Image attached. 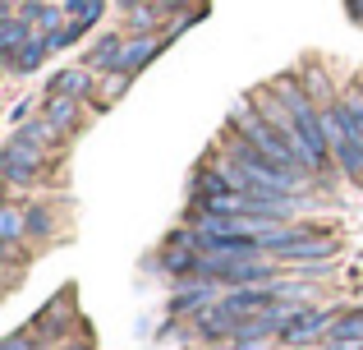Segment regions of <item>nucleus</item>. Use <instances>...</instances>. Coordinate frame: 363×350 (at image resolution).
I'll return each mask as SVG.
<instances>
[{
    "label": "nucleus",
    "instance_id": "20",
    "mask_svg": "<svg viewBox=\"0 0 363 350\" xmlns=\"http://www.w3.org/2000/svg\"><path fill=\"white\" fill-rule=\"evenodd\" d=\"M225 350H230V346H225Z\"/></svg>",
    "mask_w": 363,
    "mask_h": 350
},
{
    "label": "nucleus",
    "instance_id": "10",
    "mask_svg": "<svg viewBox=\"0 0 363 350\" xmlns=\"http://www.w3.org/2000/svg\"><path fill=\"white\" fill-rule=\"evenodd\" d=\"M28 37H33V28H28L18 14H5V23H0V51H5V60L28 42Z\"/></svg>",
    "mask_w": 363,
    "mask_h": 350
},
{
    "label": "nucleus",
    "instance_id": "19",
    "mask_svg": "<svg viewBox=\"0 0 363 350\" xmlns=\"http://www.w3.org/2000/svg\"><path fill=\"white\" fill-rule=\"evenodd\" d=\"M65 350H88V346H65Z\"/></svg>",
    "mask_w": 363,
    "mask_h": 350
},
{
    "label": "nucleus",
    "instance_id": "1",
    "mask_svg": "<svg viewBox=\"0 0 363 350\" xmlns=\"http://www.w3.org/2000/svg\"><path fill=\"white\" fill-rule=\"evenodd\" d=\"M267 253H276V258H327V253H336V240L322 235V231L299 226V231H281L267 244Z\"/></svg>",
    "mask_w": 363,
    "mask_h": 350
},
{
    "label": "nucleus",
    "instance_id": "11",
    "mask_svg": "<svg viewBox=\"0 0 363 350\" xmlns=\"http://www.w3.org/2000/svg\"><path fill=\"white\" fill-rule=\"evenodd\" d=\"M101 5H106V0H65V18H69V23H79L83 33H88V28L101 18Z\"/></svg>",
    "mask_w": 363,
    "mask_h": 350
},
{
    "label": "nucleus",
    "instance_id": "4",
    "mask_svg": "<svg viewBox=\"0 0 363 350\" xmlns=\"http://www.w3.org/2000/svg\"><path fill=\"white\" fill-rule=\"evenodd\" d=\"M166 46V37H133V42H124V55H120V74H138L143 65L152 60V55Z\"/></svg>",
    "mask_w": 363,
    "mask_h": 350
},
{
    "label": "nucleus",
    "instance_id": "16",
    "mask_svg": "<svg viewBox=\"0 0 363 350\" xmlns=\"http://www.w3.org/2000/svg\"><path fill=\"white\" fill-rule=\"evenodd\" d=\"M5 350H33V341H28V337H9Z\"/></svg>",
    "mask_w": 363,
    "mask_h": 350
},
{
    "label": "nucleus",
    "instance_id": "17",
    "mask_svg": "<svg viewBox=\"0 0 363 350\" xmlns=\"http://www.w3.org/2000/svg\"><path fill=\"white\" fill-rule=\"evenodd\" d=\"M350 14H354V18H363V0H350Z\"/></svg>",
    "mask_w": 363,
    "mask_h": 350
},
{
    "label": "nucleus",
    "instance_id": "18",
    "mask_svg": "<svg viewBox=\"0 0 363 350\" xmlns=\"http://www.w3.org/2000/svg\"><path fill=\"white\" fill-rule=\"evenodd\" d=\"M331 350H363V346H331Z\"/></svg>",
    "mask_w": 363,
    "mask_h": 350
},
{
    "label": "nucleus",
    "instance_id": "2",
    "mask_svg": "<svg viewBox=\"0 0 363 350\" xmlns=\"http://www.w3.org/2000/svg\"><path fill=\"white\" fill-rule=\"evenodd\" d=\"M318 332H331V318L322 314V309H299V314H294L290 323L281 327V337H285V341H294V346L313 341Z\"/></svg>",
    "mask_w": 363,
    "mask_h": 350
},
{
    "label": "nucleus",
    "instance_id": "7",
    "mask_svg": "<svg viewBox=\"0 0 363 350\" xmlns=\"http://www.w3.org/2000/svg\"><path fill=\"white\" fill-rule=\"evenodd\" d=\"M46 125L55 129V134H69L74 125H79V102L74 97H46Z\"/></svg>",
    "mask_w": 363,
    "mask_h": 350
},
{
    "label": "nucleus",
    "instance_id": "5",
    "mask_svg": "<svg viewBox=\"0 0 363 350\" xmlns=\"http://www.w3.org/2000/svg\"><path fill=\"white\" fill-rule=\"evenodd\" d=\"M46 51H51V37H46V33H33V37H28V42L14 51V55H9V70H14V74L37 70V65L46 60Z\"/></svg>",
    "mask_w": 363,
    "mask_h": 350
},
{
    "label": "nucleus",
    "instance_id": "6",
    "mask_svg": "<svg viewBox=\"0 0 363 350\" xmlns=\"http://www.w3.org/2000/svg\"><path fill=\"white\" fill-rule=\"evenodd\" d=\"M120 55H124V37H116V33H106L97 46L88 51V60H83V70H120Z\"/></svg>",
    "mask_w": 363,
    "mask_h": 350
},
{
    "label": "nucleus",
    "instance_id": "15",
    "mask_svg": "<svg viewBox=\"0 0 363 350\" xmlns=\"http://www.w3.org/2000/svg\"><path fill=\"white\" fill-rule=\"evenodd\" d=\"M28 106H33V102H18V106L9 111V120H14V125H23V120H28Z\"/></svg>",
    "mask_w": 363,
    "mask_h": 350
},
{
    "label": "nucleus",
    "instance_id": "13",
    "mask_svg": "<svg viewBox=\"0 0 363 350\" xmlns=\"http://www.w3.org/2000/svg\"><path fill=\"white\" fill-rule=\"evenodd\" d=\"M129 79H133V74H120V70H116V79H106V83H101V97H106V102H116L120 92L129 88Z\"/></svg>",
    "mask_w": 363,
    "mask_h": 350
},
{
    "label": "nucleus",
    "instance_id": "8",
    "mask_svg": "<svg viewBox=\"0 0 363 350\" xmlns=\"http://www.w3.org/2000/svg\"><path fill=\"white\" fill-rule=\"evenodd\" d=\"M331 346H363V309L331 318Z\"/></svg>",
    "mask_w": 363,
    "mask_h": 350
},
{
    "label": "nucleus",
    "instance_id": "14",
    "mask_svg": "<svg viewBox=\"0 0 363 350\" xmlns=\"http://www.w3.org/2000/svg\"><path fill=\"white\" fill-rule=\"evenodd\" d=\"M28 231H33V235L42 231L46 235V231H51V212H46V207H33V212H28Z\"/></svg>",
    "mask_w": 363,
    "mask_h": 350
},
{
    "label": "nucleus",
    "instance_id": "9",
    "mask_svg": "<svg viewBox=\"0 0 363 350\" xmlns=\"http://www.w3.org/2000/svg\"><path fill=\"white\" fill-rule=\"evenodd\" d=\"M23 226H28V217L18 212L14 203L0 212V235H5V253H9V258H18V240H23Z\"/></svg>",
    "mask_w": 363,
    "mask_h": 350
},
{
    "label": "nucleus",
    "instance_id": "12",
    "mask_svg": "<svg viewBox=\"0 0 363 350\" xmlns=\"http://www.w3.org/2000/svg\"><path fill=\"white\" fill-rule=\"evenodd\" d=\"M157 18H161L157 5H133V9H129V23H133V28H152Z\"/></svg>",
    "mask_w": 363,
    "mask_h": 350
},
{
    "label": "nucleus",
    "instance_id": "3",
    "mask_svg": "<svg viewBox=\"0 0 363 350\" xmlns=\"http://www.w3.org/2000/svg\"><path fill=\"white\" fill-rule=\"evenodd\" d=\"M92 92V70H60L51 79V88H46V97H74L83 102Z\"/></svg>",
    "mask_w": 363,
    "mask_h": 350
}]
</instances>
